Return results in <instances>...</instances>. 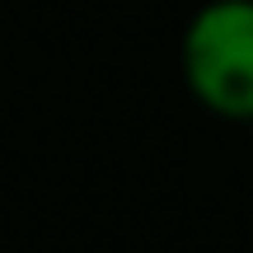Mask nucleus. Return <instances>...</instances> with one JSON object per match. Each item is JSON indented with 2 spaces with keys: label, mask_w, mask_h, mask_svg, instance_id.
I'll list each match as a JSON object with an SVG mask.
<instances>
[{
  "label": "nucleus",
  "mask_w": 253,
  "mask_h": 253,
  "mask_svg": "<svg viewBox=\"0 0 253 253\" xmlns=\"http://www.w3.org/2000/svg\"><path fill=\"white\" fill-rule=\"evenodd\" d=\"M188 94L225 122H253V0H207L178 42Z\"/></svg>",
  "instance_id": "nucleus-1"
},
{
  "label": "nucleus",
  "mask_w": 253,
  "mask_h": 253,
  "mask_svg": "<svg viewBox=\"0 0 253 253\" xmlns=\"http://www.w3.org/2000/svg\"><path fill=\"white\" fill-rule=\"evenodd\" d=\"M249 126H253V122H249Z\"/></svg>",
  "instance_id": "nucleus-2"
}]
</instances>
